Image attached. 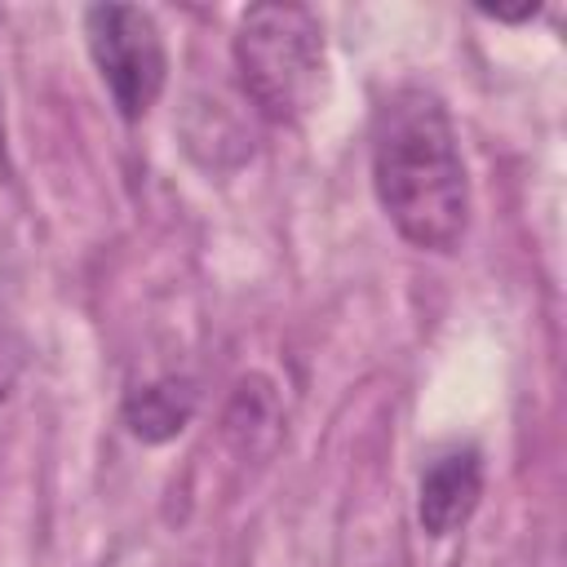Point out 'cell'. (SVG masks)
Wrapping results in <instances>:
<instances>
[{
  "mask_svg": "<svg viewBox=\"0 0 567 567\" xmlns=\"http://www.w3.org/2000/svg\"><path fill=\"white\" fill-rule=\"evenodd\" d=\"M195 408H199V385L190 377H159L124 399V425L142 443H168L190 425Z\"/></svg>",
  "mask_w": 567,
  "mask_h": 567,
  "instance_id": "obj_5",
  "label": "cell"
},
{
  "mask_svg": "<svg viewBox=\"0 0 567 567\" xmlns=\"http://www.w3.org/2000/svg\"><path fill=\"white\" fill-rule=\"evenodd\" d=\"M483 13L496 18V22H527V18L540 13V4H523V9H483Z\"/></svg>",
  "mask_w": 567,
  "mask_h": 567,
  "instance_id": "obj_8",
  "label": "cell"
},
{
  "mask_svg": "<svg viewBox=\"0 0 567 567\" xmlns=\"http://www.w3.org/2000/svg\"><path fill=\"white\" fill-rule=\"evenodd\" d=\"M235 71L252 111L301 124L328 97V44L306 4H248L235 27Z\"/></svg>",
  "mask_w": 567,
  "mask_h": 567,
  "instance_id": "obj_2",
  "label": "cell"
},
{
  "mask_svg": "<svg viewBox=\"0 0 567 567\" xmlns=\"http://www.w3.org/2000/svg\"><path fill=\"white\" fill-rule=\"evenodd\" d=\"M84 44L120 120H142L168 84V49L155 18L137 4H93L84 9Z\"/></svg>",
  "mask_w": 567,
  "mask_h": 567,
  "instance_id": "obj_3",
  "label": "cell"
},
{
  "mask_svg": "<svg viewBox=\"0 0 567 567\" xmlns=\"http://www.w3.org/2000/svg\"><path fill=\"white\" fill-rule=\"evenodd\" d=\"M372 190L390 226L421 252H456L470 226V177L439 93L394 89L372 120Z\"/></svg>",
  "mask_w": 567,
  "mask_h": 567,
  "instance_id": "obj_1",
  "label": "cell"
},
{
  "mask_svg": "<svg viewBox=\"0 0 567 567\" xmlns=\"http://www.w3.org/2000/svg\"><path fill=\"white\" fill-rule=\"evenodd\" d=\"M9 177V151H4V124H0V182Z\"/></svg>",
  "mask_w": 567,
  "mask_h": 567,
  "instance_id": "obj_9",
  "label": "cell"
},
{
  "mask_svg": "<svg viewBox=\"0 0 567 567\" xmlns=\"http://www.w3.org/2000/svg\"><path fill=\"white\" fill-rule=\"evenodd\" d=\"M483 496V452L478 447H452L434 456L416 487V523L425 536L443 540L470 523Z\"/></svg>",
  "mask_w": 567,
  "mask_h": 567,
  "instance_id": "obj_4",
  "label": "cell"
},
{
  "mask_svg": "<svg viewBox=\"0 0 567 567\" xmlns=\"http://www.w3.org/2000/svg\"><path fill=\"white\" fill-rule=\"evenodd\" d=\"M22 368H27V341L9 323H0V403L13 394Z\"/></svg>",
  "mask_w": 567,
  "mask_h": 567,
  "instance_id": "obj_7",
  "label": "cell"
},
{
  "mask_svg": "<svg viewBox=\"0 0 567 567\" xmlns=\"http://www.w3.org/2000/svg\"><path fill=\"white\" fill-rule=\"evenodd\" d=\"M226 439L239 447V452H266L279 434V399H275V385L266 377H244L226 403Z\"/></svg>",
  "mask_w": 567,
  "mask_h": 567,
  "instance_id": "obj_6",
  "label": "cell"
}]
</instances>
